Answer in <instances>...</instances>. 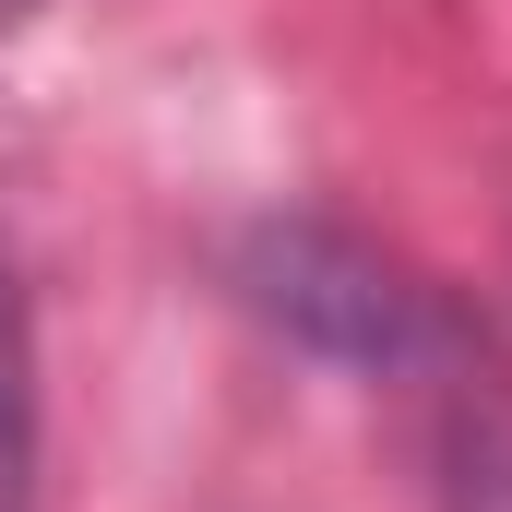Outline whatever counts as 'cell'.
Instances as JSON below:
<instances>
[{"label": "cell", "instance_id": "1", "mask_svg": "<svg viewBox=\"0 0 512 512\" xmlns=\"http://www.w3.org/2000/svg\"><path fill=\"white\" fill-rule=\"evenodd\" d=\"M24 489H36V310L0 251V512H24Z\"/></svg>", "mask_w": 512, "mask_h": 512}, {"label": "cell", "instance_id": "2", "mask_svg": "<svg viewBox=\"0 0 512 512\" xmlns=\"http://www.w3.org/2000/svg\"><path fill=\"white\" fill-rule=\"evenodd\" d=\"M12 12H24V0H0V24H12Z\"/></svg>", "mask_w": 512, "mask_h": 512}]
</instances>
